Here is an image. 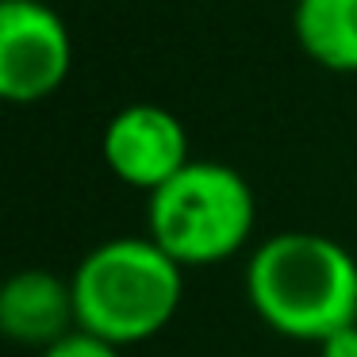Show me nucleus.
I'll use <instances>...</instances> for the list:
<instances>
[{
  "label": "nucleus",
  "instance_id": "20e7f679",
  "mask_svg": "<svg viewBox=\"0 0 357 357\" xmlns=\"http://www.w3.org/2000/svg\"><path fill=\"white\" fill-rule=\"evenodd\" d=\"M73 70V35L43 0H0V100L39 104Z\"/></svg>",
  "mask_w": 357,
  "mask_h": 357
},
{
  "label": "nucleus",
  "instance_id": "f03ea898",
  "mask_svg": "<svg viewBox=\"0 0 357 357\" xmlns=\"http://www.w3.org/2000/svg\"><path fill=\"white\" fill-rule=\"evenodd\" d=\"M77 326L112 346H135L173 323L185 292V265L154 238H108L73 273Z\"/></svg>",
  "mask_w": 357,
  "mask_h": 357
},
{
  "label": "nucleus",
  "instance_id": "f257e3e1",
  "mask_svg": "<svg viewBox=\"0 0 357 357\" xmlns=\"http://www.w3.org/2000/svg\"><path fill=\"white\" fill-rule=\"evenodd\" d=\"M246 296L277 334L323 342L331 331L357 323V261L326 234H273L246 265Z\"/></svg>",
  "mask_w": 357,
  "mask_h": 357
},
{
  "label": "nucleus",
  "instance_id": "423d86ee",
  "mask_svg": "<svg viewBox=\"0 0 357 357\" xmlns=\"http://www.w3.org/2000/svg\"><path fill=\"white\" fill-rule=\"evenodd\" d=\"M77 331L73 284L47 269H20L0 284V338L47 349Z\"/></svg>",
  "mask_w": 357,
  "mask_h": 357
},
{
  "label": "nucleus",
  "instance_id": "0eeeda50",
  "mask_svg": "<svg viewBox=\"0 0 357 357\" xmlns=\"http://www.w3.org/2000/svg\"><path fill=\"white\" fill-rule=\"evenodd\" d=\"M292 31L323 70L357 73V0H296Z\"/></svg>",
  "mask_w": 357,
  "mask_h": 357
},
{
  "label": "nucleus",
  "instance_id": "6e6552de",
  "mask_svg": "<svg viewBox=\"0 0 357 357\" xmlns=\"http://www.w3.org/2000/svg\"><path fill=\"white\" fill-rule=\"evenodd\" d=\"M43 357H119V346H112V342H104L77 326L66 338H58L54 346L43 349Z\"/></svg>",
  "mask_w": 357,
  "mask_h": 357
},
{
  "label": "nucleus",
  "instance_id": "1a4fd4ad",
  "mask_svg": "<svg viewBox=\"0 0 357 357\" xmlns=\"http://www.w3.org/2000/svg\"><path fill=\"white\" fill-rule=\"evenodd\" d=\"M319 346V357H357V323H346L338 331H331Z\"/></svg>",
  "mask_w": 357,
  "mask_h": 357
},
{
  "label": "nucleus",
  "instance_id": "39448f33",
  "mask_svg": "<svg viewBox=\"0 0 357 357\" xmlns=\"http://www.w3.org/2000/svg\"><path fill=\"white\" fill-rule=\"evenodd\" d=\"M104 165L116 173L123 185L154 192L169 177H177L192 158H188L185 123L169 108L158 104H127L108 119L100 139Z\"/></svg>",
  "mask_w": 357,
  "mask_h": 357
},
{
  "label": "nucleus",
  "instance_id": "7ed1b4c3",
  "mask_svg": "<svg viewBox=\"0 0 357 357\" xmlns=\"http://www.w3.org/2000/svg\"><path fill=\"white\" fill-rule=\"evenodd\" d=\"M257 200L250 181L223 162H192L150 192L146 231L173 261L215 265L234 257L254 234Z\"/></svg>",
  "mask_w": 357,
  "mask_h": 357
}]
</instances>
